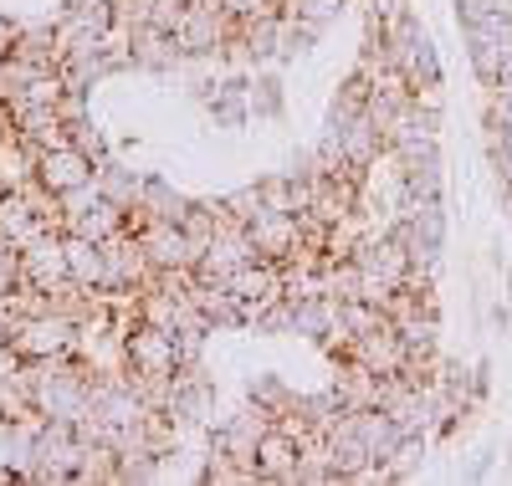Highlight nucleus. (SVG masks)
Segmentation results:
<instances>
[{"instance_id": "nucleus-1", "label": "nucleus", "mask_w": 512, "mask_h": 486, "mask_svg": "<svg viewBox=\"0 0 512 486\" xmlns=\"http://www.w3.org/2000/svg\"><path fill=\"white\" fill-rule=\"evenodd\" d=\"M231 31H236V21L226 16L221 0H185V16L175 26V41H180L185 57H216L221 62Z\"/></svg>"}, {"instance_id": "nucleus-2", "label": "nucleus", "mask_w": 512, "mask_h": 486, "mask_svg": "<svg viewBox=\"0 0 512 486\" xmlns=\"http://www.w3.org/2000/svg\"><path fill=\"white\" fill-rule=\"evenodd\" d=\"M134 236H139V246H144L154 272H195L200 246L185 236L180 220H139Z\"/></svg>"}, {"instance_id": "nucleus-3", "label": "nucleus", "mask_w": 512, "mask_h": 486, "mask_svg": "<svg viewBox=\"0 0 512 486\" xmlns=\"http://www.w3.org/2000/svg\"><path fill=\"white\" fill-rule=\"evenodd\" d=\"M72 343H77V323L62 313H36L11 323V348L21 359H67Z\"/></svg>"}, {"instance_id": "nucleus-4", "label": "nucleus", "mask_w": 512, "mask_h": 486, "mask_svg": "<svg viewBox=\"0 0 512 486\" xmlns=\"http://www.w3.org/2000/svg\"><path fill=\"white\" fill-rule=\"evenodd\" d=\"M149 282H154V267L134 231H118L113 241H103V287L108 292H144Z\"/></svg>"}, {"instance_id": "nucleus-5", "label": "nucleus", "mask_w": 512, "mask_h": 486, "mask_svg": "<svg viewBox=\"0 0 512 486\" xmlns=\"http://www.w3.org/2000/svg\"><path fill=\"white\" fill-rule=\"evenodd\" d=\"M93 174H98V164L82 154L77 144H52V149H41V159H36V185H47L57 200L88 190Z\"/></svg>"}, {"instance_id": "nucleus-6", "label": "nucleus", "mask_w": 512, "mask_h": 486, "mask_svg": "<svg viewBox=\"0 0 512 486\" xmlns=\"http://www.w3.org/2000/svg\"><path fill=\"white\" fill-rule=\"evenodd\" d=\"M272 410L267 405H241L236 415H226V425L210 435V451H221V456H231V461H246V466H256V440H262L267 430H272Z\"/></svg>"}, {"instance_id": "nucleus-7", "label": "nucleus", "mask_w": 512, "mask_h": 486, "mask_svg": "<svg viewBox=\"0 0 512 486\" xmlns=\"http://www.w3.org/2000/svg\"><path fill=\"white\" fill-rule=\"evenodd\" d=\"M123 359L134 374H175L180 359H175V333L169 328H154V323H134L123 333Z\"/></svg>"}, {"instance_id": "nucleus-8", "label": "nucleus", "mask_w": 512, "mask_h": 486, "mask_svg": "<svg viewBox=\"0 0 512 486\" xmlns=\"http://www.w3.org/2000/svg\"><path fill=\"white\" fill-rule=\"evenodd\" d=\"M349 359L364 364V369L379 374V379H395V374H405V364H410V348H405V338L395 333V323H384V328L359 333V338L349 343ZM338 364H344V359H338Z\"/></svg>"}, {"instance_id": "nucleus-9", "label": "nucleus", "mask_w": 512, "mask_h": 486, "mask_svg": "<svg viewBox=\"0 0 512 486\" xmlns=\"http://www.w3.org/2000/svg\"><path fill=\"white\" fill-rule=\"evenodd\" d=\"M226 287L236 292V302L246 307V323H251L267 302L282 297V267H277V261H267V256H251V261H241V267L226 277Z\"/></svg>"}, {"instance_id": "nucleus-10", "label": "nucleus", "mask_w": 512, "mask_h": 486, "mask_svg": "<svg viewBox=\"0 0 512 486\" xmlns=\"http://www.w3.org/2000/svg\"><path fill=\"white\" fill-rule=\"evenodd\" d=\"M246 241L256 256H267V261H287L297 246H303V220L287 215V210H262L246 226Z\"/></svg>"}, {"instance_id": "nucleus-11", "label": "nucleus", "mask_w": 512, "mask_h": 486, "mask_svg": "<svg viewBox=\"0 0 512 486\" xmlns=\"http://www.w3.org/2000/svg\"><path fill=\"white\" fill-rule=\"evenodd\" d=\"M21 282L52 292L67 282V251H62V231H41L36 241L21 246Z\"/></svg>"}, {"instance_id": "nucleus-12", "label": "nucleus", "mask_w": 512, "mask_h": 486, "mask_svg": "<svg viewBox=\"0 0 512 486\" xmlns=\"http://www.w3.org/2000/svg\"><path fill=\"white\" fill-rule=\"evenodd\" d=\"M256 471H262V481L297 486V435L287 425L272 420V430L256 440Z\"/></svg>"}, {"instance_id": "nucleus-13", "label": "nucleus", "mask_w": 512, "mask_h": 486, "mask_svg": "<svg viewBox=\"0 0 512 486\" xmlns=\"http://www.w3.org/2000/svg\"><path fill=\"white\" fill-rule=\"evenodd\" d=\"M144 180H149V174H139V169H123L118 159H108V164H98V174H93V190H98L108 205H118V210H123V220H128V215L139 210Z\"/></svg>"}, {"instance_id": "nucleus-14", "label": "nucleus", "mask_w": 512, "mask_h": 486, "mask_svg": "<svg viewBox=\"0 0 512 486\" xmlns=\"http://www.w3.org/2000/svg\"><path fill=\"white\" fill-rule=\"evenodd\" d=\"M128 57H134V67H144V72H175V67L185 62L180 41L169 36V31H154V26H139V31H134V47H128Z\"/></svg>"}, {"instance_id": "nucleus-15", "label": "nucleus", "mask_w": 512, "mask_h": 486, "mask_svg": "<svg viewBox=\"0 0 512 486\" xmlns=\"http://www.w3.org/2000/svg\"><path fill=\"white\" fill-rule=\"evenodd\" d=\"M62 251H67V277L82 287H103V241H88L77 231H62Z\"/></svg>"}, {"instance_id": "nucleus-16", "label": "nucleus", "mask_w": 512, "mask_h": 486, "mask_svg": "<svg viewBox=\"0 0 512 486\" xmlns=\"http://www.w3.org/2000/svg\"><path fill=\"white\" fill-rule=\"evenodd\" d=\"M216 210H221L226 226H251V220L267 210V200H262V180H256V185H241V190H231V195H221Z\"/></svg>"}, {"instance_id": "nucleus-17", "label": "nucleus", "mask_w": 512, "mask_h": 486, "mask_svg": "<svg viewBox=\"0 0 512 486\" xmlns=\"http://www.w3.org/2000/svg\"><path fill=\"white\" fill-rule=\"evenodd\" d=\"M338 323L349 328V338H359V333H374V328H384L390 318H384V307H379V302H364V297H344V302H338Z\"/></svg>"}, {"instance_id": "nucleus-18", "label": "nucleus", "mask_w": 512, "mask_h": 486, "mask_svg": "<svg viewBox=\"0 0 512 486\" xmlns=\"http://www.w3.org/2000/svg\"><path fill=\"white\" fill-rule=\"evenodd\" d=\"M246 103H251V118H282V82L277 77L246 82Z\"/></svg>"}, {"instance_id": "nucleus-19", "label": "nucleus", "mask_w": 512, "mask_h": 486, "mask_svg": "<svg viewBox=\"0 0 512 486\" xmlns=\"http://www.w3.org/2000/svg\"><path fill=\"white\" fill-rule=\"evenodd\" d=\"M67 144H77V149L88 154L93 164H108V144H103V134L93 128V118H77V123H67Z\"/></svg>"}, {"instance_id": "nucleus-20", "label": "nucleus", "mask_w": 512, "mask_h": 486, "mask_svg": "<svg viewBox=\"0 0 512 486\" xmlns=\"http://www.w3.org/2000/svg\"><path fill=\"white\" fill-rule=\"evenodd\" d=\"M231 21H246V16H277L282 0H221Z\"/></svg>"}, {"instance_id": "nucleus-21", "label": "nucleus", "mask_w": 512, "mask_h": 486, "mask_svg": "<svg viewBox=\"0 0 512 486\" xmlns=\"http://www.w3.org/2000/svg\"><path fill=\"white\" fill-rule=\"evenodd\" d=\"M16 287H21V251L0 241V297L16 292Z\"/></svg>"}, {"instance_id": "nucleus-22", "label": "nucleus", "mask_w": 512, "mask_h": 486, "mask_svg": "<svg viewBox=\"0 0 512 486\" xmlns=\"http://www.w3.org/2000/svg\"><path fill=\"white\" fill-rule=\"evenodd\" d=\"M16 31H21V26H16L11 16H0V57L11 52V41H16Z\"/></svg>"}, {"instance_id": "nucleus-23", "label": "nucleus", "mask_w": 512, "mask_h": 486, "mask_svg": "<svg viewBox=\"0 0 512 486\" xmlns=\"http://www.w3.org/2000/svg\"><path fill=\"white\" fill-rule=\"evenodd\" d=\"M11 343V328H6V318H0V348H6Z\"/></svg>"}]
</instances>
